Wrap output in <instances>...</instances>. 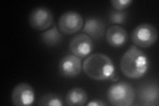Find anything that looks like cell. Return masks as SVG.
Masks as SVG:
<instances>
[{
  "instance_id": "cell-1",
  "label": "cell",
  "mask_w": 159,
  "mask_h": 106,
  "mask_svg": "<svg viewBox=\"0 0 159 106\" xmlns=\"http://www.w3.org/2000/svg\"><path fill=\"white\" fill-rule=\"evenodd\" d=\"M84 72L90 78L97 81L117 82L119 74L112 60L102 53H94L89 56L82 64Z\"/></svg>"
},
{
  "instance_id": "cell-2",
  "label": "cell",
  "mask_w": 159,
  "mask_h": 106,
  "mask_svg": "<svg viewBox=\"0 0 159 106\" xmlns=\"http://www.w3.org/2000/svg\"><path fill=\"white\" fill-rule=\"evenodd\" d=\"M149 59L147 55L135 45H131L123 54L120 68L126 77L139 79L143 77L148 70Z\"/></svg>"
},
{
  "instance_id": "cell-3",
  "label": "cell",
  "mask_w": 159,
  "mask_h": 106,
  "mask_svg": "<svg viewBox=\"0 0 159 106\" xmlns=\"http://www.w3.org/2000/svg\"><path fill=\"white\" fill-rule=\"evenodd\" d=\"M107 95L109 103L115 106H131L135 98L133 87L123 81L111 85L107 90Z\"/></svg>"
},
{
  "instance_id": "cell-4",
  "label": "cell",
  "mask_w": 159,
  "mask_h": 106,
  "mask_svg": "<svg viewBox=\"0 0 159 106\" xmlns=\"http://www.w3.org/2000/svg\"><path fill=\"white\" fill-rule=\"evenodd\" d=\"M158 35L157 29L154 25L143 23L133 29L131 33V41L137 47L148 48L156 43Z\"/></svg>"
},
{
  "instance_id": "cell-5",
  "label": "cell",
  "mask_w": 159,
  "mask_h": 106,
  "mask_svg": "<svg viewBox=\"0 0 159 106\" xmlns=\"http://www.w3.org/2000/svg\"><path fill=\"white\" fill-rule=\"evenodd\" d=\"M84 27V19L79 13L68 11L58 19V29L63 34L71 35L79 32Z\"/></svg>"
},
{
  "instance_id": "cell-6",
  "label": "cell",
  "mask_w": 159,
  "mask_h": 106,
  "mask_svg": "<svg viewBox=\"0 0 159 106\" xmlns=\"http://www.w3.org/2000/svg\"><path fill=\"white\" fill-rule=\"evenodd\" d=\"M54 17L52 12L45 7H38L33 9L29 17L31 27L39 31L47 30L53 23Z\"/></svg>"
},
{
  "instance_id": "cell-7",
  "label": "cell",
  "mask_w": 159,
  "mask_h": 106,
  "mask_svg": "<svg viewBox=\"0 0 159 106\" xmlns=\"http://www.w3.org/2000/svg\"><path fill=\"white\" fill-rule=\"evenodd\" d=\"M35 100L33 88L27 83H19L12 90L11 102L16 106H29Z\"/></svg>"
},
{
  "instance_id": "cell-8",
  "label": "cell",
  "mask_w": 159,
  "mask_h": 106,
  "mask_svg": "<svg viewBox=\"0 0 159 106\" xmlns=\"http://www.w3.org/2000/svg\"><path fill=\"white\" fill-rule=\"evenodd\" d=\"M82 68L80 58L74 54H68L64 57L58 64V72L62 77L76 78L81 73Z\"/></svg>"
},
{
  "instance_id": "cell-9",
  "label": "cell",
  "mask_w": 159,
  "mask_h": 106,
  "mask_svg": "<svg viewBox=\"0 0 159 106\" xmlns=\"http://www.w3.org/2000/svg\"><path fill=\"white\" fill-rule=\"evenodd\" d=\"M69 47L73 54L79 58H83L92 53L93 44L92 39L88 35L80 33L71 39Z\"/></svg>"
},
{
  "instance_id": "cell-10",
  "label": "cell",
  "mask_w": 159,
  "mask_h": 106,
  "mask_svg": "<svg viewBox=\"0 0 159 106\" xmlns=\"http://www.w3.org/2000/svg\"><path fill=\"white\" fill-rule=\"evenodd\" d=\"M139 99L142 105H158L159 87L158 82H149L142 84L139 90Z\"/></svg>"
},
{
  "instance_id": "cell-11",
  "label": "cell",
  "mask_w": 159,
  "mask_h": 106,
  "mask_svg": "<svg viewBox=\"0 0 159 106\" xmlns=\"http://www.w3.org/2000/svg\"><path fill=\"white\" fill-rule=\"evenodd\" d=\"M82 32L88 35L92 39H102L106 32V24L101 18L89 17L86 19Z\"/></svg>"
},
{
  "instance_id": "cell-12",
  "label": "cell",
  "mask_w": 159,
  "mask_h": 106,
  "mask_svg": "<svg viewBox=\"0 0 159 106\" xmlns=\"http://www.w3.org/2000/svg\"><path fill=\"white\" fill-rule=\"evenodd\" d=\"M106 37L107 43L114 48L123 47L128 41L126 30L119 25L109 27L106 31Z\"/></svg>"
},
{
  "instance_id": "cell-13",
  "label": "cell",
  "mask_w": 159,
  "mask_h": 106,
  "mask_svg": "<svg viewBox=\"0 0 159 106\" xmlns=\"http://www.w3.org/2000/svg\"><path fill=\"white\" fill-rule=\"evenodd\" d=\"M42 43L48 47H57L63 41V35L58 27L54 24L53 26L40 35Z\"/></svg>"
},
{
  "instance_id": "cell-14",
  "label": "cell",
  "mask_w": 159,
  "mask_h": 106,
  "mask_svg": "<svg viewBox=\"0 0 159 106\" xmlns=\"http://www.w3.org/2000/svg\"><path fill=\"white\" fill-rule=\"evenodd\" d=\"M88 94L81 88H74L67 92L65 98V102L70 106H83L88 101Z\"/></svg>"
},
{
  "instance_id": "cell-15",
  "label": "cell",
  "mask_w": 159,
  "mask_h": 106,
  "mask_svg": "<svg viewBox=\"0 0 159 106\" xmlns=\"http://www.w3.org/2000/svg\"><path fill=\"white\" fill-rule=\"evenodd\" d=\"M38 105L44 106H62L64 102L62 97L60 95L49 93L44 95L40 98Z\"/></svg>"
},
{
  "instance_id": "cell-16",
  "label": "cell",
  "mask_w": 159,
  "mask_h": 106,
  "mask_svg": "<svg viewBox=\"0 0 159 106\" xmlns=\"http://www.w3.org/2000/svg\"><path fill=\"white\" fill-rule=\"evenodd\" d=\"M128 13L125 11L111 9L109 14V21L112 24L123 25L127 22Z\"/></svg>"
},
{
  "instance_id": "cell-17",
  "label": "cell",
  "mask_w": 159,
  "mask_h": 106,
  "mask_svg": "<svg viewBox=\"0 0 159 106\" xmlns=\"http://www.w3.org/2000/svg\"><path fill=\"white\" fill-rule=\"evenodd\" d=\"M132 0H111L110 2L112 7L117 11H123L131 6Z\"/></svg>"
},
{
  "instance_id": "cell-18",
  "label": "cell",
  "mask_w": 159,
  "mask_h": 106,
  "mask_svg": "<svg viewBox=\"0 0 159 106\" xmlns=\"http://www.w3.org/2000/svg\"><path fill=\"white\" fill-rule=\"evenodd\" d=\"M106 103L101 99H93L90 101L88 104H87V106H105L106 105Z\"/></svg>"
}]
</instances>
